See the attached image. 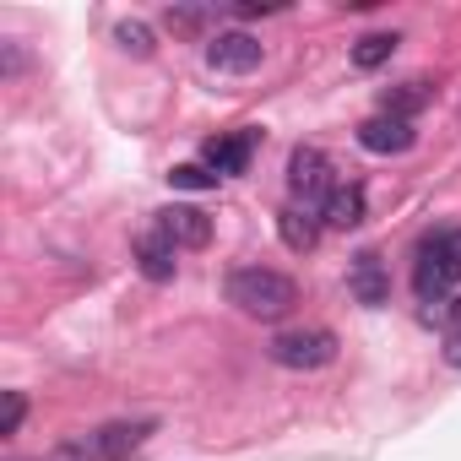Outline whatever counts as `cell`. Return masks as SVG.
I'll return each mask as SVG.
<instances>
[{
	"instance_id": "cell-15",
	"label": "cell",
	"mask_w": 461,
	"mask_h": 461,
	"mask_svg": "<svg viewBox=\"0 0 461 461\" xmlns=\"http://www.w3.org/2000/svg\"><path fill=\"white\" fill-rule=\"evenodd\" d=\"M423 104H429V82H402L396 93H380V114H396V120H412Z\"/></svg>"
},
{
	"instance_id": "cell-1",
	"label": "cell",
	"mask_w": 461,
	"mask_h": 461,
	"mask_svg": "<svg viewBox=\"0 0 461 461\" xmlns=\"http://www.w3.org/2000/svg\"><path fill=\"white\" fill-rule=\"evenodd\" d=\"M456 288H461V228H434L418 240L412 256V294L423 304H450Z\"/></svg>"
},
{
	"instance_id": "cell-18",
	"label": "cell",
	"mask_w": 461,
	"mask_h": 461,
	"mask_svg": "<svg viewBox=\"0 0 461 461\" xmlns=\"http://www.w3.org/2000/svg\"><path fill=\"white\" fill-rule=\"evenodd\" d=\"M168 185H174V190H212L217 174H212L206 163H179V168L168 174Z\"/></svg>"
},
{
	"instance_id": "cell-8",
	"label": "cell",
	"mask_w": 461,
	"mask_h": 461,
	"mask_svg": "<svg viewBox=\"0 0 461 461\" xmlns=\"http://www.w3.org/2000/svg\"><path fill=\"white\" fill-rule=\"evenodd\" d=\"M412 141H418L412 120H396V114H369V120L358 125V147H364V152H380V158H396V152H407Z\"/></svg>"
},
{
	"instance_id": "cell-5",
	"label": "cell",
	"mask_w": 461,
	"mask_h": 461,
	"mask_svg": "<svg viewBox=\"0 0 461 461\" xmlns=\"http://www.w3.org/2000/svg\"><path fill=\"white\" fill-rule=\"evenodd\" d=\"M261 55H267V44H261L256 33H217V39L206 44V66L222 71V77H245V71H256Z\"/></svg>"
},
{
	"instance_id": "cell-16",
	"label": "cell",
	"mask_w": 461,
	"mask_h": 461,
	"mask_svg": "<svg viewBox=\"0 0 461 461\" xmlns=\"http://www.w3.org/2000/svg\"><path fill=\"white\" fill-rule=\"evenodd\" d=\"M163 23H168L174 33H201V28H212V23H217V6H168V12H163Z\"/></svg>"
},
{
	"instance_id": "cell-3",
	"label": "cell",
	"mask_w": 461,
	"mask_h": 461,
	"mask_svg": "<svg viewBox=\"0 0 461 461\" xmlns=\"http://www.w3.org/2000/svg\"><path fill=\"white\" fill-rule=\"evenodd\" d=\"M267 353L283 369H321V364L337 358V331H326V326H294V331H277L267 342Z\"/></svg>"
},
{
	"instance_id": "cell-13",
	"label": "cell",
	"mask_w": 461,
	"mask_h": 461,
	"mask_svg": "<svg viewBox=\"0 0 461 461\" xmlns=\"http://www.w3.org/2000/svg\"><path fill=\"white\" fill-rule=\"evenodd\" d=\"M277 234H283V245H288V250H299V256H310V250L321 245V222H315L310 212H299V206H288V212H277Z\"/></svg>"
},
{
	"instance_id": "cell-12",
	"label": "cell",
	"mask_w": 461,
	"mask_h": 461,
	"mask_svg": "<svg viewBox=\"0 0 461 461\" xmlns=\"http://www.w3.org/2000/svg\"><path fill=\"white\" fill-rule=\"evenodd\" d=\"M369 217V195H364V185H331V195L321 201V222L326 228H358Z\"/></svg>"
},
{
	"instance_id": "cell-10",
	"label": "cell",
	"mask_w": 461,
	"mask_h": 461,
	"mask_svg": "<svg viewBox=\"0 0 461 461\" xmlns=\"http://www.w3.org/2000/svg\"><path fill=\"white\" fill-rule=\"evenodd\" d=\"M250 152H256V131H234V136H212L201 147V163L217 179H228V174H245L250 168Z\"/></svg>"
},
{
	"instance_id": "cell-17",
	"label": "cell",
	"mask_w": 461,
	"mask_h": 461,
	"mask_svg": "<svg viewBox=\"0 0 461 461\" xmlns=\"http://www.w3.org/2000/svg\"><path fill=\"white\" fill-rule=\"evenodd\" d=\"M114 44H120L125 55L147 60V55H152V28H147V23H136V17H131V23H114Z\"/></svg>"
},
{
	"instance_id": "cell-21",
	"label": "cell",
	"mask_w": 461,
	"mask_h": 461,
	"mask_svg": "<svg viewBox=\"0 0 461 461\" xmlns=\"http://www.w3.org/2000/svg\"><path fill=\"white\" fill-rule=\"evenodd\" d=\"M23 71V50L17 44H6V77H17Z\"/></svg>"
},
{
	"instance_id": "cell-7",
	"label": "cell",
	"mask_w": 461,
	"mask_h": 461,
	"mask_svg": "<svg viewBox=\"0 0 461 461\" xmlns=\"http://www.w3.org/2000/svg\"><path fill=\"white\" fill-rule=\"evenodd\" d=\"M152 228H158L174 250H201V245L212 240V217H206L201 206H163Z\"/></svg>"
},
{
	"instance_id": "cell-2",
	"label": "cell",
	"mask_w": 461,
	"mask_h": 461,
	"mask_svg": "<svg viewBox=\"0 0 461 461\" xmlns=\"http://www.w3.org/2000/svg\"><path fill=\"white\" fill-rule=\"evenodd\" d=\"M222 294H228V304H234V310H245V315H256V321H283V315L299 304L294 277H283V272H272V267H240V272H228Z\"/></svg>"
},
{
	"instance_id": "cell-9",
	"label": "cell",
	"mask_w": 461,
	"mask_h": 461,
	"mask_svg": "<svg viewBox=\"0 0 461 461\" xmlns=\"http://www.w3.org/2000/svg\"><path fill=\"white\" fill-rule=\"evenodd\" d=\"M348 288H353V299H358L364 310H380V304L391 299V277H385L380 250H358V256H353V267H348Z\"/></svg>"
},
{
	"instance_id": "cell-14",
	"label": "cell",
	"mask_w": 461,
	"mask_h": 461,
	"mask_svg": "<svg viewBox=\"0 0 461 461\" xmlns=\"http://www.w3.org/2000/svg\"><path fill=\"white\" fill-rule=\"evenodd\" d=\"M396 44H402L396 33H364V39L353 44V66H358V71H380V66L396 55Z\"/></svg>"
},
{
	"instance_id": "cell-6",
	"label": "cell",
	"mask_w": 461,
	"mask_h": 461,
	"mask_svg": "<svg viewBox=\"0 0 461 461\" xmlns=\"http://www.w3.org/2000/svg\"><path fill=\"white\" fill-rule=\"evenodd\" d=\"M288 190L299 201H326L331 195V163H326L321 147H294V158H288Z\"/></svg>"
},
{
	"instance_id": "cell-4",
	"label": "cell",
	"mask_w": 461,
	"mask_h": 461,
	"mask_svg": "<svg viewBox=\"0 0 461 461\" xmlns=\"http://www.w3.org/2000/svg\"><path fill=\"white\" fill-rule=\"evenodd\" d=\"M158 423L152 418H131V423H104V429H93L87 439H82V456H93V461H125L147 434H152Z\"/></svg>"
},
{
	"instance_id": "cell-11",
	"label": "cell",
	"mask_w": 461,
	"mask_h": 461,
	"mask_svg": "<svg viewBox=\"0 0 461 461\" xmlns=\"http://www.w3.org/2000/svg\"><path fill=\"white\" fill-rule=\"evenodd\" d=\"M131 256H136V267H141V277H147V283H174V272H179V250L158 234V228H147V234L136 240V250H131Z\"/></svg>"
},
{
	"instance_id": "cell-19",
	"label": "cell",
	"mask_w": 461,
	"mask_h": 461,
	"mask_svg": "<svg viewBox=\"0 0 461 461\" xmlns=\"http://www.w3.org/2000/svg\"><path fill=\"white\" fill-rule=\"evenodd\" d=\"M445 364L461 369V299H456L450 315H445Z\"/></svg>"
},
{
	"instance_id": "cell-20",
	"label": "cell",
	"mask_w": 461,
	"mask_h": 461,
	"mask_svg": "<svg viewBox=\"0 0 461 461\" xmlns=\"http://www.w3.org/2000/svg\"><path fill=\"white\" fill-rule=\"evenodd\" d=\"M23 418H28V396L23 391H6V423H0V434H17Z\"/></svg>"
}]
</instances>
